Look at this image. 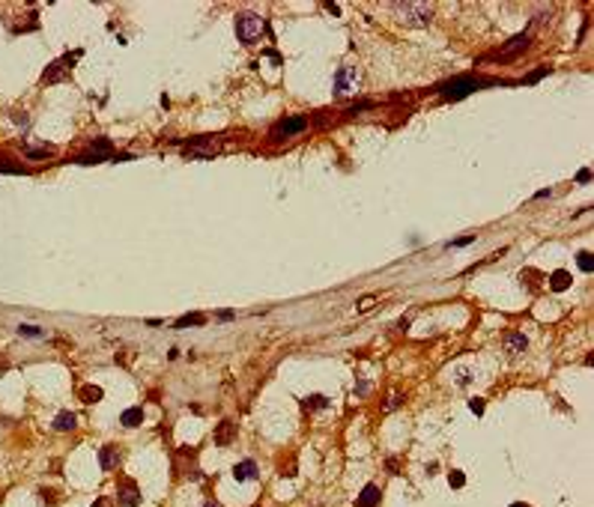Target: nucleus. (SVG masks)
<instances>
[{"label": "nucleus", "instance_id": "nucleus-10", "mask_svg": "<svg viewBox=\"0 0 594 507\" xmlns=\"http://www.w3.org/2000/svg\"><path fill=\"white\" fill-rule=\"evenodd\" d=\"M233 477H236V480H251V477H257V463H254V460H242V463L233 469Z\"/></svg>", "mask_w": 594, "mask_h": 507}, {"label": "nucleus", "instance_id": "nucleus-25", "mask_svg": "<svg viewBox=\"0 0 594 507\" xmlns=\"http://www.w3.org/2000/svg\"><path fill=\"white\" fill-rule=\"evenodd\" d=\"M466 245H472V236H463V239H454V242H451V248H466Z\"/></svg>", "mask_w": 594, "mask_h": 507}, {"label": "nucleus", "instance_id": "nucleus-14", "mask_svg": "<svg viewBox=\"0 0 594 507\" xmlns=\"http://www.w3.org/2000/svg\"><path fill=\"white\" fill-rule=\"evenodd\" d=\"M230 439H233V424H230V421H224V424L215 430V442H218V444H230Z\"/></svg>", "mask_w": 594, "mask_h": 507}, {"label": "nucleus", "instance_id": "nucleus-7", "mask_svg": "<svg viewBox=\"0 0 594 507\" xmlns=\"http://www.w3.org/2000/svg\"><path fill=\"white\" fill-rule=\"evenodd\" d=\"M528 39H531L528 33H520V36H514L511 42H505V45H502V51H499L496 57H499V60H511V57H517V51H523V48H526V45H528Z\"/></svg>", "mask_w": 594, "mask_h": 507}, {"label": "nucleus", "instance_id": "nucleus-21", "mask_svg": "<svg viewBox=\"0 0 594 507\" xmlns=\"http://www.w3.org/2000/svg\"><path fill=\"white\" fill-rule=\"evenodd\" d=\"M448 480H451V486H454V489H460L466 477H463V472H451V477H448Z\"/></svg>", "mask_w": 594, "mask_h": 507}, {"label": "nucleus", "instance_id": "nucleus-26", "mask_svg": "<svg viewBox=\"0 0 594 507\" xmlns=\"http://www.w3.org/2000/svg\"><path fill=\"white\" fill-rule=\"evenodd\" d=\"M579 182H582V185L591 182V170H579Z\"/></svg>", "mask_w": 594, "mask_h": 507}, {"label": "nucleus", "instance_id": "nucleus-22", "mask_svg": "<svg viewBox=\"0 0 594 507\" xmlns=\"http://www.w3.org/2000/svg\"><path fill=\"white\" fill-rule=\"evenodd\" d=\"M18 331H21V334H30V337H39V334H42L36 325H18Z\"/></svg>", "mask_w": 594, "mask_h": 507}, {"label": "nucleus", "instance_id": "nucleus-5", "mask_svg": "<svg viewBox=\"0 0 594 507\" xmlns=\"http://www.w3.org/2000/svg\"><path fill=\"white\" fill-rule=\"evenodd\" d=\"M308 117H287V120H281L278 128H275V137H290V134H299V131H305L308 128Z\"/></svg>", "mask_w": 594, "mask_h": 507}, {"label": "nucleus", "instance_id": "nucleus-11", "mask_svg": "<svg viewBox=\"0 0 594 507\" xmlns=\"http://www.w3.org/2000/svg\"><path fill=\"white\" fill-rule=\"evenodd\" d=\"M21 153H24V159H30V161H45V159H51V156H54V149H51V146H24Z\"/></svg>", "mask_w": 594, "mask_h": 507}, {"label": "nucleus", "instance_id": "nucleus-2", "mask_svg": "<svg viewBox=\"0 0 594 507\" xmlns=\"http://www.w3.org/2000/svg\"><path fill=\"white\" fill-rule=\"evenodd\" d=\"M263 30H266V21L260 18V15H254V12H242V15L236 18V36H239L245 45L257 42Z\"/></svg>", "mask_w": 594, "mask_h": 507}, {"label": "nucleus", "instance_id": "nucleus-20", "mask_svg": "<svg viewBox=\"0 0 594 507\" xmlns=\"http://www.w3.org/2000/svg\"><path fill=\"white\" fill-rule=\"evenodd\" d=\"M0 173H24L18 164H12V161H0Z\"/></svg>", "mask_w": 594, "mask_h": 507}, {"label": "nucleus", "instance_id": "nucleus-15", "mask_svg": "<svg viewBox=\"0 0 594 507\" xmlns=\"http://www.w3.org/2000/svg\"><path fill=\"white\" fill-rule=\"evenodd\" d=\"M567 284H570V275H567L564 269H561V272H556V275L550 278V286H553L556 292H561V289H564V286H567Z\"/></svg>", "mask_w": 594, "mask_h": 507}, {"label": "nucleus", "instance_id": "nucleus-12", "mask_svg": "<svg viewBox=\"0 0 594 507\" xmlns=\"http://www.w3.org/2000/svg\"><path fill=\"white\" fill-rule=\"evenodd\" d=\"M120 424H123V427H137V424H143V409H137V406L126 409V412L120 415Z\"/></svg>", "mask_w": 594, "mask_h": 507}, {"label": "nucleus", "instance_id": "nucleus-6", "mask_svg": "<svg viewBox=\"0 0 594 507\" xmlns=\"http://www.w3.org/2000/svg\"><path fill=\"white\" fill-rule=\"evenodd\" d=\"M475 87H478V81H454V84H445L442 87V95L448 102H457V98H466Z\"/></svg>", "mask_w": 594, "mask_h": 507}, {"label": "nucleus", "instance_id": "nucleus-18", "mask_svg": "<svg viewBox=\"0 0 594 507\" xmlns=\"http://www.w3.org/2000/svg\"><path fill=\"white\" fill-rule=\"evenodd\" d=\"M203 322V317L200 314H188V317H182L179 322H176V328H185V325H200Z\"/></svg>", "mask_w": 594, "mask_h": 507}, {"label": "nucleus", "instance_id": "nucleus-28", "mask_svg": "<svg viewBox=\"0 0 594 507\" xmlns=\"http://www.w3.org/2000/svg\"><path fill=\"white\" fill-rule=\"evenodd\" d=\"M373 301H376V298H364V301H359V311H364V308H370Z\"/></svg>", "mask_w": 594, "mask_h": 507}, {"label": "nucleus", "instance_id": "nucleus-23", "mask_svg": "<svg viewBox=\"0 0 594 507\" xmlns=\"http://www.w3.org/2000/svg\"><path fill=\"white\" fill-rule=\"evenodd\" d=\"M547 72H550V69H537V72H531V75H528L526 81H528V84H534V81H540V78H543Z\"/></svg>", "mask_w": 594, "mask_h": 507}, {"label": "nucleus", "instance_id": "nucleus-1", "mask_svg": "<svg viewBox=\"0 0 594 507\" xmlns=\"http://www.w3.org/2000/svg\"><path fill=\"white\" fill-rule=\"evenodd\" d=\"M391 6H394V12L406 24H415V27H424V24H430V18H433V3H424V0L391 3Z\"/></svg>", "mask_w": 594, "mask_h": 507}, {"label": "nucleus", "instance_id": "nucleus-27", "mask_svg": "<svg viewBox=\"0 0 594 507\" xmlns=\"http://www.w3.org/2000/svg\"><path fill=\"white\" fill-rule=\"evenodd\" d=\"M534 197H537V200H547V197H553V188H550V191H547V188H543V191H537Z\"/></svg>", "mask_w": 594, "mask_h": 507}, {"label": "nucleus", "instance_id": "nucleus-4", "mask_svg": "<svg viewBox=\"0 0 594 507\" xmlns=\"http://www.w3.org/2000/svg\"><path fill=\"white\" fill-rule=\"evenodd\" d=\"M117 498H120V507H137L140 504V489L134 480H123L120 489H117Z\"/></svg>", "mask_w": 594, "mask_h": 507}, {"label": "nucleus", "instance_id": "nucleus-24", "mask_svg": "<svg viewBox=\"0 0 594 507\" xmlns=\"http://www.w3.org/2000/svg\"><path fill=\"white\" fill-rule=\"evenodd\" d=\"M469 409H472L475 415H481L484 412V400H469Z\"/></svg>", "mask_w": 594, "mask_h": 507}, {"label": "nucleus", "instance_id": "nucleus-19", "mask_svg": "<svg viewBox=\"0 0 594 507\" xmlns=\"http://www.w3.org/2000/svg\"><path fill=\"white\" fill-rule=\"evenodd\" d=\"M508 346H511V349H526L528 340L523 337V334H511V337H508Z\"/></svg>", "mask_w": 594, "mask_h": 507}, {"label": "nucleus", "instance_id": "nucleus-9", "mask_svg": "<svg viewBox=\"0 0 594 507\" xmlns=\"http://www.w3.org/2000/svg\"><path fill=\"white\" fill-rule=\"evenodd\" d=\"M99 460H102V469H105V472H111V469L120 463V450H117L114 444H105V447L99 450Z\"/></svg>", "mask_w": 594, "mask_h": 507}, {"label": "nucleus", "instance_id": "nucleus-13", "mask_svg": "<svg viewBox=\"0 0 594 507\" xmlns=\"http://www.w3.org/2000/svg\"><path fill=\"white\" fill-rule=\"evenodd\" d=\"M75 424H78V418L72 412H60L54 418V430H60V433H66V430H75Z\"/></svg>", "mask_w": 594, "mask_h": 507}, {"label": "nucleus", "instance_id": "nucleus-17", "mask_svg": "<svg viewBox=\"0 0 594 507\" xmlns=\"http://www.w3.org/2000/svg\"><path fill=\"white\" fill-rule=\"evenodd\" d=\"M81 397L87 400V403H93V400H99L102 397V391L96 388V385H84V391H81Z\"/></svg>", "mask_w": 594, "mask_h": 507}, {"label": "nucleus", "instance_id": "nucleus-30", "mask_svg": "<svg viewBox=\"0 0 594 507\" xmlns=\"http://www.w3.org/2000/svg\"><path fill=\"white\" fill-rule=\"evenodd\" d=\"M203 507H218V504H215V501H209V504H203Z\"/></svg>", "mask_w": 594, "mask_h": 507}, {"label": "nucleus", "instance_id": "nucleus-16", "mask_svg": "<svg viewBox=\"0 0 594 507\" xmlns=\"http://www.w3.org/2000/svg\"><path fill=\"white\" fill-rule=\"evenodd\" d=\"M576 263H579V269H582V272H591V269H594V257H591L588 251H579V254H576Z\"/></svg>", "mask_w": 594, "mask_h": 507}, {"label": "nucleus", "instance_id": "nucleus-29", "mask_svg": "<svg viewBox=\"0 0 594 507\" xmlns=\"http://www.w3.org/2000/svg\"><path fill=\"white\" fill-rule=\"evenodd\" d=\"M93 507H111V504H108L105 498H99V501H93Z\"/></svg>", "mask_w": 594, "mask_h": 507}, {"label": "nucleus", "instance_id": "nucleus-3", "mask_svg": "<svg viewBox=\"0 0 594 507\" xmlns=\"http://www.w3.org/2000/svg\"><path fill=\"white\" fill-rule=\"evenodd\" d=\"M359 87H362V72H359L356 66H340L337 75H334V95H337V98L353 95Z\"/></svg>", "mask_w": 594, "mask_h": 507}, {"label": "nucleus", "instance_id": "nucleus-8", "mask_svg": "<svg viewBox=\"0 0 594 507\" xmlns=\"http://www.w3.org/2000/svg\"><path fill=\"white\" fill-rule=\"evenodd\" d=\"M379 498H382L379 486H376V483H367V486L362 489V495H359V507H376Z\"/></svg>", "mask_w": 594, "mask_h": 507}]
</instances>
